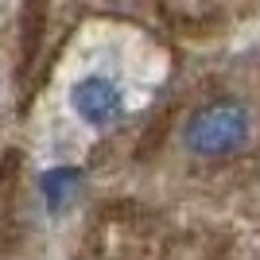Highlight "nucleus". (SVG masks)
Instances as JSON below:
<instances>
[{"mask_svg": "<svg viewBox=\"0 0 260 260\" xmlns=\"http://www.w3.org/2000/svg\"><path fill=\"white\" fill-rule=\"evenodd\" d=\"M183 140H186V148L194 155H206V159L233 155L237 148H245V140H249V113L241 105H233V101L202 105L194 117L186 120Z\"/></svg>", "mask_w": 260, "mask_h": 260, "instance_id": "nucleus-1", "label": "nucleus"}, {"mask_svg": "<svg viewBox=\"0 0 260 260\" xmlns=\"http://www.w3.org/2000/svg\"><path fill=\"white\" fill-rule=\"evenodd\" d=\"M70 105H74V113L86 124H93V128H105L109 120H117L120 117V89L109 82V78L101 74H89L82 78L74 89H70Z\"/></svg>", "mask_w": 260, "mask_h": 260, "instance_id": "nucleus-2", "label": "nucleus"}, {"mask_svg": "<svg viewBox=\"0 0 260 260\" xmlns=\"http://www.w3.org/2000/svg\"><path fill=\"white\" fill-rule=\"evenodd\" d=\"M78 183H82V171H78V167H51V171L39 179L43 198H47V210L58 214V210L70 202V194L78 190Z\"/></svg>", "mask_w": 260, "mask_h": 260, "instance_id": "nucleus-3", "label": "nucleus"}]
</instances>
